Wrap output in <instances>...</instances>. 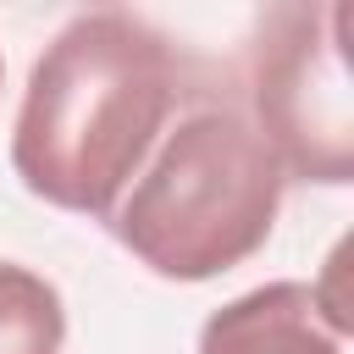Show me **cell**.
<instances>
[{
	"label": "cell",
	"instance_id": "obj_2",
	"mask_svg": "<svg viewBox=\"0 0 354 354\" xmlns=\"http://www.w3.org/2000/svg\"><path fill=\"white\" fill-rule=\"evenodd\" d=\"M282 166L238 111L183 116L111 216L116 243L171 282H210L243 266L277 227Z\"/></svg>",
	"mask_w": 354,
	"mask_h": 354
},
{
	"label": "cell",
	"instance_id": "obj_1",
	"mask_svg": "<svg viewBox=\"0 0 354 354\" xmlns=\"http://www.w3.org/2000/svg\"><path fill=\"white\" fill-rule=\"evenodd\" d=\"M177 100L171 44L133 11H77L33 61L11 166L28 194L72 216H116Z\"/></svg>",
	"mask_w": 354,
	"mask_h": 354
},
{
	"label": "cell",
	"instance_id": "obj_5",
	"mask_svg": "<svg viewBox=\"0 0 354 354\" xmlns=\"http://www.w3.org/2000/svg\"><path fill=\"white\" fill-rule=\"evenodd\" d=\"M61 343H66L61 293L39 271L0 260V354H61Z\"/></svg>",
	"mask_w": 354,
	"mask_h": 354
},
{
	"label": "cell",
	"instance_id": "obj_3",
	"mask_svg": "<svg viewBox=\"0 0 354 354\" xmlns=\"http://www.w3.org/2000/svg\"><path fill=\"white\" fill-rule=\"evenodd\" d=\"M348 6H277L254 39V133L282 177L354 183V88L343 66Z\"/></svg>",
	"mask_w": 354,
	"mask_h": 354
},
{
	"label": "cell",
	"instance_id": "obj_4",
	"mask_svg": "<svg viewBox=\"0 0 354 354\" xmlns=\"http://www.w3.org/2000/svg\"><path fill=\"white\" fill-rule=\"evenodd\" d=\"M199 354H343L310 282H266L210 310L199 326Z\"/></svg>",
	"mask_w": 354,
	"mask_h": 354
}]
</instances>
